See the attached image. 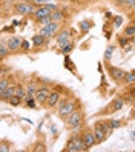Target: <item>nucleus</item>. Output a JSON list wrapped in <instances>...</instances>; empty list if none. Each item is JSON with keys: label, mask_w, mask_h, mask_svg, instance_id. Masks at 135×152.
<instances>
[{"label": "nucleus", "mask_w": 135, "mask_h": 152, "mask_svg": "<svg viewBox=\"0 0 135 152\" xmlns=\"http://www.w3.org/2000/svg\"><path fill=\"white\" fill-rule=\"evenodd\" d=\"M123 23V17L121 15H115L114 17V28H120Z\"/></svg>", "instance_id": "obj_31"}, {"label": "nucleus", "mask_w": 135, "mask_h": 152, "mask_svg": "<svg viewBox=\"0 0 135 152\" xmlns=\"http://www.w3.org/2000/svg\"><path fill=\"white\" fill-rule=\"evenodd\" d=\"M74 46H75V45L69 40L66 45H63V46H60V48H61V52H63V54H69V52L74 49Z\"/></svg>", "instance_id": "obj_23"}, {"label": "nucleus", "mask_w": 135, "mask_h": 152, "mask_svg": "<svg viewBox=\"0 0 135 152\" xmlns=\"http://www.w3.org/2000/svg\"><path fill=\"white\" fill-rule=\"evenodd\" d=\"M63 151H65V152H77V149H75V143H74V135L68 140L66 148L63 149Z\"/></svg>", "instance_id": "obj_21"}, {"label": "nucleus", "mask_w": 135, "mask_h": 152, "mask_svg": "<svg viewBox=\"0 0 135 152\" xmlns=\"http://www.w3.org/2000/svg\"><path fill=\"white\" fill-rule=\"evenodd\" d=\"M75 109H77V100H61L58 106V117L66 118Z\"/></svg>", "instance_id": "obj_2"}, {"label": "nucleus", "mask_w": 135, "mask_h": 152, "mask_svg": "<svg viewBox=\"0 0 135 152\" xmlns=\"http://www.w3.org/2000/svg\"><path fill=\"white\" fill-rule=\"evenodd\" d=\"M8 151H9L8 145H0V152H8Z\"/></svg>", "instance_id": "obj_34"}, {"label": "nucleus", "mask_w": 135, "mask_h": 152, "mask_svg": "<svg viewBox=\"0 0 135 152\" xmlns=\"http://www.w3.org/2000/svg\"><path fill=\"white\" fill-rule=\"evenodd\" d=\"M29 46H31V45H29V42H28V40H22V46H20V49H22L23 52L29 51V49H31Z\"/></svg>", "instance_id": "obj_32"}, {"label": "nucleus", "mask_w": 135, "mask_h": 152, "mask_svg": "<svg viewBox=\"0 0 135 152\" xmlns=\"http://www.w3.org/2000/svg\"><path fill=\"white\" fill-rule=\"evenodd\" d=\"M123 35H124V37H129V39H134V35H135V26H134V22H131V23L124 28Z\"/></svg>", "instance_id": "obj_18"}, {"label": "nucleus", "mask_w": 135, "mask_h": 152, "mask_svg": "<svg viewBox=\"0 0 135 152\" xmlns=\"http://www.w3.org/2000/svg\"><path fill=\"white\" fill-rule=\"evenodd\" d=\"M92 134H94V137H95V141H97V143H103V141L107 138L106 132H104V131H103V128L100 126V121H97V123L94 124Z\"/></svg>", "instance_id": "obj_7"}, {"label": "nucleus", "mask_w": 135, "mask_h": 152, "mask_svg": "<svg viewBox=\"0 0 135 152\" xmlns=\"http://www.w3.org/2000/svg\"><path fill=\"white\" fill-rule=\"evenodd\" d=\"M35 10V5H32L29 0L26 2H19L14 5V11L17 14H22V15H28V14H32V11Z\"/></svg>", "instance_id": "obj_4"}, {"label": "nucleus", "mask_w": 135, "mask_h": 152, "mask_svg": "<svg viewBox=\"0 0 135 152\" xmlns=\"http://www.w3.org/2000/svg\"><path fill=\"white\" fill-rule=\"evenodd\" d=\"M106 63H107V61H106ZM106 69H107V72H109V77L114 80V82H123L124 74H126L124 69L117 68V66H111L109 63L106 65Z\"/></svg>", "instance_id": "obj_5"}, {"label": "nucleus", "mask_w": 135, "mask_h": 152, "mask_svg": "<svg viewBox=\"0 0 135 152\" xmlns=\"http://www.w3.org/2000/svg\"><path fill=\"white\" fill-rule=\"evenodd\" d=\"M15 95H17V97H20L22 100H23V97L26 95V89H25V85H23V83L15 85Z\"/></svg>", "instance_id": "obj_20"}, {"label": "nucleus", "mask_w": 135, "mask_h": 152, "mask_svg": "<svg viewBox=\"0 0 135 152\" xmlns=\"http://www.w3.org/2000/svg\"><path fill=\"white\" fill-rule=\"evenodd\" d=\"M114 51H115L114 46H107V48H106V51H104V61H109V60L112 58Z\"/></svg>", "instance_id": "obj_25"}, {"label": "nucleus", "mask_w": 135, "mask_h": 152, "mask_svg": "<svg viewBox=\"0 0 135 152\" xmlns=\"http://www.w3.org/2000/svg\"><path fill=\"white\" fill-rule=\"evenodd\" d=\"M8 103H9L11 106H19L22 103V98L20 97H17V95H12L9 100H8Z\"/></svg>", "instance_id": "obj_28"}, {"label": "nucleus", "mask_w": 135, "mask_h": 152, "mask_svg": "<svg viewBox=\"0 0 135 152\" xmlns=\"http://www.w3.org/2000/svg\"><path fill=\"white\" fill-rule=\"evenodd\" d=\"M65 19H66L65 12H63V10H60V8H57L55 11L51 12V22H61V20H65Z\"/></svg>", "instance_id": "obj_15"}, {"label": "nucleus", "mask_w": 135, "mask_h": 152, "mask_svg": "<svg viewBox=\"0 0 135 152\" xmlns=\"http://www.w3.org/2000/svg\"><path fill=\"white\" fill-rule=\"evenodd\" d=\"M60 98H61V95H60V92H55V91H52V92H49V95H48V98L45 100V106L46 108H52V106H55L58 102H60Z\"/></svg>", "instance_id": "obj_11"}, {"label": "nucleus", "mask_w": 135, "mask_h": 152, "mask_svg": "<svg viewBox=\"0 0 135 152\" xmlns=\"http://www.w3.org/2000/svg\"><path fill=\"white\" fill-rule=\"evenodd\" d=\"M80 28H82V32L85 34V32H88L89 29L92 28V22L91 20H83L82 23H80Z\"/></svg>", "instance_id": "obj_24"}, {"label": "nucleus", "mask_w": 135, "mask_h": 152, "mask_svg": "<svg viewBox=\"0 0 135 152\" xmlns=\"http://www.w3.org/2000/svg\"><path fill=\"white\" fill-rule=\"evenodd\" d=\"M71 34H72V31H71V29H65V31H60V32L55 34V39H57L58 46H63V45H66L71 40Z\"/></svg>", "instance_id": "obj_9"}, {"label": "nucleus", "mask_w": 135, "mask_h": 152, "mask_svg": "<svg viewBox=\"0 0 135 152\" xmlns=\"http://www.w3.org/2000/svg\"><path fill=\"white\" fill-rule=\"evenodd\" d=\"M82 135V140H83V143H85V146H86V151L88 149H91L92 146H95L97 145V141H95V137H94V134H92V129H86V131H83V134H80Z\"/></svg>", "instance_id": "obj_6"}, {"label": "nucleus", "mask_w": 135, "mask_h": 152, "mask_svg": "<svg viewBox=\"0 0 135 152\" xmlns=\"http://www.w3.org/2000/svg\"><path fill=\"white\" fill-rule=\"evenodd\" d=\"M22 37L20 35H12V37L8 40V43H6V46H8V49H9L11 52L12 51H19L20 49V46H22Z\"/></svg>", "instance_id": "obj_10"}, {"label": "nucleus", "mask_w": 135, "mask_h": 152, "mask_svg": "<svg viewBox=\"0 0 135 152\" xmlns=\"http://www.w3.org/2000/svg\"><path fill=\"white\" fill-rule=\"evenodd\" d=\"M25 89H26V94L31 95V97H34V94L37 92V89H39L37 82H35V80H31V82H28V85L25 86Z\"/></svg>", "instance_id": "obj_16"}, {"label": "nucleus", "mask_w": 135, "mask_h": 152, "mask_svg": "<svg viewBox=\"0 0 135 152\" xmlns=\"http://www.w3.org/2000/svg\"><path fill=\"white\" fill-rule=\"evenodd\" d=\"M106 121H107V124H109L112 129H118V128L123 126V121L121 120H106Z\"/></svg>", "instance_id": "obj_26"}, {"label": "nucleus", "mask_w": 135, "mask_h": 152, "mask_svg": "<svg viewBox=\"0 0 135 152\" xmlns=\"http://www.w3.org/2000/svg\"><path fill=\"white\" fill-rule=\"evenodd\" d=\"M123 82H124L126 85H134V83H135V71H129V72H126Z\"/></svg>", "instance_id": "obj_19"}, {"label": "nucleus", "mask_w": 135, "mask_h": 152, "mask_svg": "<svg viewBox=\"0 0 135 152\" xmlns=\"http://www.w3.org/2000/svg\"><path fill=\"white\" fill-rule=\"evenodd\" d=\"M74 143H75V149H77V152H83V151H86V146H85V143H83V140H82V135H75V134H74Z\"/></svg>", "instance_id": "obj_17"}, {"label": "nucleus", "mask_w": 135, "mask_h": 152, "mask_svg": "<svg viewBox=\"0 0 135 152\" xmlns=\"http://www.w3.org/2000/svg\"><path fill=\"white\" fill-rule=\"evenodd\" d=\"M12 95H15V85H11V83H9V85L6 86L5 91H3L2 94H0V100L8 102V100H9V98H11Z\"/></svg>", "instance_id": "obj_12"}, {"label": "nucleus", "mask_w": 135, "mask_h": 152, "mask_svg": "<svg viewBox=\"0 0 135 152\" xmlns=\"http://www.w3.org/2000/svg\"><path fill=\"white\" fill-rule=\"evenodd\" d=\"M39 25H42V26H45V25H48L49 22H51V14L49 15H45V17H40V19H37L35 20Z\"/></svg>", "instance_id": "obj_29"}, {"label": "nucleus", "mask_w": 135, "mask_h": 152, "mask_svg": "<svg viewBox=\"0 0 135 152\" xmlns=\"http://www.w3.org/2000/svg\"><path fill=\"white\" fill-rule=\"evenodd\" d=\"M129 40H132V39H129V37H124V35L118 37V43H120V46H121V48H126V46H128V43H129Z\"/></svg>", "instance_id": "obj_30"}, {"label": "nucleus", "mask_w": 135, "mask_h": 152, "mask_svg": "<svg viewBox=\"0 0 135 152\" xmlns=\"http://www.w3.org/2000/svg\"><path fill=\"white\" fill-rule=\"evenodd\" d=\"M83 121H85V112L82 109H78V108L75 111H72L66 117V124L72 132H78L80 129H82Z\"/></svg>", "instance_id": "obj_1"}, {"label": "nucleus", "mask_w": 135, "mask_h": 152, "mask_svg": "<svg viewBox=\"0 0 135 152\" xmlns=\"http://www.w3.org/2000/svg\"><path fill=\"white\" fill-rule=\"evenodd\" d=\"M32 43H34L35 48H42V46H46L48 40H46V37H43L42 34H35V35H32Z\"/></svg>", "instance_id": "obj_14"}, {"label": "nucleus", "mask_w": 135, "mask_h": 152, "mask_svg": "<svg viewBox=\"0 0 135 152\" xmlns=\"http://www.w3.org/2000/svg\"><path fill=\"white\" fill-rule=\"evenodd\" d=\"M23 103H25L26 106H28V108H31V109H32V108H35V100H34V98H28V100H25Z\"/></svg>", "instance_id": "obj_33"}, {"label": "nucleus", "mask_w": 135, "mask_h": 152, "mask_svg": "<svg viewBox=\"0 0 135 152\" xmlns=\"http://www.w3.org/2000/svg\"><path fill=\"white\" fill-rule=\"evenodd\" d=\"M100 126L103 128V131L106 132V135H107V137H109L111 134L114 132V129H112V128L109 126V124H107V121H106V120H104V121H100Z\"/></svg>", "instance_id": "obj_27"}, {"label": "nucleus", "mask_w": 135, "mask_h": 152, "mask_svg": "<svg viewBox=\"0 0 135 152\" xmlns=\"http://www.w3.org/2000/svg\"><path fill=\"white\" fill-rule=\"evenodd\" d=\"M124 108V100L123 98H115V100L109 104V108H107V112H117V111H121Z\"/></svg>", "instance_id": "obj_13"}, {"label": "nucleus", "mask_w": 135, "mask_h": 152, "mask_svg": "<svg viewBox=\"0 0 135 152\" xmlns=\"http://www.w3.org/2000/svg\"><path fill=\"white\" fill-rule=\"evenodd\" d=\"M60 26H61L60 22H49L48 25L42 26V29H40L39 34H42L43 37H46V39H49V37H55V34L60 31Z\"/></svg>", "instance_id": "obj_3"}, {"label": "nucleus", "mask_w": 135, "mask_h": 152, "mask_svg": "<svg viewBox=\"0 0 135 152\" xmlns=\"http://www.w3.org/2000/svg\"><path fill=\"white\" fill-rule=\"evenodd\" d=\"M9 54H11V51L8 49V46H6V45H5L3 42H0V57L5 58V57H8Z\"/></svg>", "instance_id": "obj_22"}, {"label": "nucleus", "mask_w": 135, "mask_h": 152, "mask_svg": "<svg viewBox=\"0 0 135 152\" xmlns=\"http://www.w3.org/2000/svg\"><path fill=\"white\" fill-rule=\"evenodd\" d=\"M0 60H2V57H0Z\"/></svg>", "instance_id": "obj_35"}, {"label": "nucleus", "mask_w": 135, "mask_h": 152, "mask_svg": "<svg viewBox=\"0 0 135 152\" xmlns=\"http://www.w3.org/2000/svg\"><path fill=\"white\" fill-rule=\"evenodd\" d=\"M49 88H46V86H43V88H39L37 89V92L34 94V100L35 102H39L40 104H43L45 103V100L48 98V95H49Z\"/></svg>", "instance_id": "obj_8"}]
</instances>
